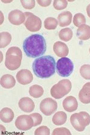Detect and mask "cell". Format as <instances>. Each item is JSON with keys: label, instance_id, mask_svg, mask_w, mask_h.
Here are the masks:
<instances>
[{"label": "cell", "instance_id": "obj_22", "mask_svg": "<svg viewBox=\"0 0 90 135\" xmlns=\"http://www.w3.org/2000/svg\"><path fill=\"white\" fill-rule=\"evenodd\" d=\"M59 37L64 42H69L73 37V31L70 28H64L59 32Z\"/></svg>", "mask_w": 90, "mask_h": 135}, {"label": "cell", "instance_id": "obj_10", "mask_svg": "<svg viewBox=\"0 0 90 135\" xmlns=\"http://www.w3.org/2000/svg\"><path fill=\"white\" fill-rule=\"evenodd\" d=\"M8 19L12 24L14 25H20L25 22V16L22 11L14 10L11 11L8 16Z\"/></svg>", "mask_w": 90, "mask_h": 135}, {"label": "cell", "instance_id": "obj_11", "mask_svg": "<svg viewBox=\"0 0 90 135\" xmlns=\"http://www.w3.org/2000/svg\"><path fill=\"white\" fill-rule=\"evenodd\" d=\"M16 79L19 84L25 85L31 83L33 80V76L29 70L22 69L17 73Z\"/></svg>", "mask_w": 90, "mask_h": 135}, {"label": "cell", "instance_id": "obj_25", "mask_svg": "<svg viewBox=\"0 0 90 135\" xmlns=\"http://www.w3.org/2000/svg\"><path fill=\"white\" fill-rule=\"evenodd\" d=\"M73 22L76 27H79L81 25H84L86 23V18L84 15L80 13L74 15L73 19Z\"/></svg>", "mask_w": 90, "mask_h": 135}, {"label": "cell", "instance_id": "obj_26", "mask_svg": "<svg viewBox=\"0 0 90 135\" xmlns=\"http://www.w3.org/2000/svg\"><path fill=\"white\" fill-rule=\"evenodd\" d=\"M80 74L85 79L90 80V65L84 64L80 69Z\"/></svg>", "mask_w": 90, "mask_h": 135}, {"label": "cell", "instance_id": "obj_34", "mask_svg": "<svg viewBox=\"0 0 90 135\" xmlns=\"http://www.w3.org/2000/svg\"><path fill=\"white\" fill-rule=\"evenodd\" d=\"M89 53H90V48H89Z\"/></svg>", "mask_w": 90, "mask_h": 135}, {"label": "cell", "instance_id": "obj_15", "mask_svg": "<svg viewBox=\"0 0 90 135\" xmlns=\"http://www.w3.org/2000/svg\"><path fill=\"white\" fill-rule=\"evenodd\" d=\"M79 99L83 104L90 103V82H87L79 93Z\"/></svg>", "mask_w": 90, "mask_h": 135}, {"label": "cell", "instance_id": "obj_14", "mask_svg": "<svg viewBox=\"0 0 90 135\" xmlns=\"http://www.w3.org/2000/svg\"><path fill=\"white\" fill-rule=\"evenodd\" d=\"M63 106L65 110L69 112H73L78 109V103L75 97L69 96L63 100Z\"/></svg>", "mask_w": 90, "mask_h": 135}, {"label": "cell", "instance_id": "obj_7", "mask_svg": "<svg viewBox=\"0 0 90 135\" xmlns=\"http://www.w3.org/2000/svg\"><path fill=\"white\" fill-rule=\"evenodd\" d=\"M24 15L25 16L24 25L28 31L31 32L39 31L42 25L40 18L31 12H25Z\"/></svg>", "mask_w": 90, "mask_h": 135}, {"label": "cell", "instance_id": "obj_4", "mask_svg": "<svg viewBox=\"0 0 90 135\" xmlns=\"http://www.w3.org/2000/svg\"><path fill=\"white\" fill-rule=\"evenodd\" d=\"M70 123L78 132H83L90 124V115L87 112L75 113L70 117Z\"/></svg>", "mask_w": 90, "mask_h": 135}, {"label": "cell", "instance_id": "obj_20", "mask_svg": "<svg viewBox=\"0 0 90 135\" xmlns=\"http://www.w3.org/2000/svg\"><path fill=\"white\" fill-rule=\"evenodd\" d=\"M67 114L64 112L60 111L56 112L52 117V122L55 125L61 126L65 123L67 121Z\"/></svg>", "mask_w": 90, "mask_h": 135}, {"label": "cell", "instance_id": "obj_23", "mask_svg": "<svg viewBox=\"0 0 90 135\" xmlns=\"http://www.w3.org/2000/svg\"><path fill=\"white\" fill-rule=\"evenodd\" d=\"M12 41V36L8 32H2L0 34V47L4 48L10 44Z\"/></svg>", "mask_w": 90, "mask_h": 135}, {"label": "cell", "instance_id": "obj_29", "mask_svg": "<svg viewBox=\"0 0 90 135\" xmlns=\"http://www.w3.org/2000/svg\"><path fill=\"white\" fill-rule=\"evenodd\" d=\"M35 135H49L50 134V130L47 126H41V127L37 128L35 130L34 132Z\"/></svg>", "mask_w": 90, "mask_h": 135}, {"label": "cell", "instance_id": "obj_18", "mask_svg": "<svg viewBox=\"0 0 90 135\" xmlns=\"http://www.w3.org/2000/svg\"><path fill=\"white\" fill-rule=\"evenodd\" d=\"M0 83L4 88L11 89L13 88L16 85V80L12 75L6 74L1 78Z\"/></svg>", "mask_w": 90, "mask_h": 135}, {"label": "cell", "instance_id": "obj_3", "mask_svg": "<svg viewBox=\"0 0 90 135\" xmlns=\"http://www.w3.org/2000/svg\"><path fill=\"white\" fill-rule=\"evenodd\" d=\"M22 60V52L18 47L13 46L8 49L6 54L5 66L10 70H16L21 66Z\"/></svg>", "mask_w": 90, "mask_h": 135}, {"label": "cell", "instance_id": "obj_13", "mask_svg": "<svg viewBox=\"0 0 90 135\" xmlns=\"http://www.w3.org/2000/svg\"><path fill=\"white\" fill-rule=\"evenodd\" d=\"M53 49L55 54L59 57H66L69 55V47L66 44L63 42L58 41V42L55 43Z\"/></svg>", "mask_w": 90, "mask_h": 135}, {"label": "cell", "instance_id": "obj_27", "mask_svg": "<svg viewBox=\"0 0 90 135\" xmlns=\"http://www.w3.org/2000/svg\"><path fill=\"white\" fill-rule=\"evenodd\" d=\"M54 7L56 10H62L65 9L68 6V2L65 0H55L53 3Z\"/></svg>", "mask_w": 90, "mask_h": 135}, {"label": "cell", "instance_id": "obj_21", "mask_svg": "<svg viewBox=\"0 0 90 135\" xmlns=\"http://www.w3.org/2000/svg\"><path fill=\"white\" fill-rule=\"evenodd\" d=\"M29 94L31 96L34 98H40L44 94L43 88L39 85H34L30 86L29 90Z\"/></svg>", "mask_w": 90, "mask_h": 135}, {"label": "cell", "instance_id": "obj_16", "mask_svg": "<svg viewBox=\"0 0 90 135\" xmlns=\"http://www.w3.org/2000/svg\"><path fill=\"white\" fill-rule=\"evenodd\" d=\"M72 13L69 11H65L60 13L58 16V25L61 27H64L71 24L72 21Z\"/></svg>", "mask_w": 90, "mask_h": 135}, {"label": "cell", "instance_id": "obj_9", "mask_svg": "<svg viewBox=\"0 0 90 135\" xmlns=\"http://www.w3.org/2000/svg\"><path fill=\"white\" fill-rule=\"evenodd\" d=\"M58 108L57 102L51 98H46L41 102L40 104V109L46 116H50L55 112Z\"/></svg>", "mask_w": 90, "mask_h": 135}, {"label": "cell", "instance_id": "obj_2", "mask_svg": "<svg viewBox=\"0 0 90 135\" xmlns=\"http://www.w3.org/2000/svg\"><path fill=\"white\" fill-rule=\"evenodd\" d=\"M32 70L37 78L46 79L55 73L56 62L51 55H45L36 58L32 65Z\"/></svg>", "mask_w": 90, "mask_h": 135}, {"label": "cell", "instance_id": "obj_12", "mask_svg": "<svg viewBox=\"0 0 90 135\" xmlns=\"http://www.w3.org/2000/svg\"><path fill=\"white\" fill-rule=\"evenodd\" d=\"M18 105L19 108L25 112H31L35 108V103L34 101L30 97H23L20 99Z\"/></svg>", "mask_w": 90, "mask_h": 135}, {"label": "cell", "instance_id": "obj_32", "mask_svg": "<svg viewBox=\"0 0 90 135\" xmlns=\"http://www.w3.org/2000/svg\"><path fill=\"white\" fill-rule=\"evenodd\" d=\"M37 3H38L40 6H41V7H46L50 6V4H51V1H50V0H48V1H41V0H38V1H37Z\"/></svg>", "mask_w": 90, "mask_h": 135}, {"label": "cell", "instance_id": "obj_6", "mask_svg": "<svg viewBox=\"0 0 90 135\" xmlns=\"http://www.w3.org/2000/svg\"><path fill=\"white\" fill-rule=\"evenodd\" d=\"M56 69L58 75L61 77L67 78L73 73L74 64L69 58H61L56 63Z\"/></svg>", "mask_w": 90, "mask_h": 135}, {"label": "cell", "instance_id": "obj_17", "mask_svg": "<svg viewBox=\"0 0 90 135\" xmlns=\"http://www.w3.org/2000/svg\"><path fill=\"white\" fill-rule=\"evenodd\" d=\"M76 36L80 40H87L90 38V26L84 24L78 28Z\"/></svg>", "mask_w": 90, "mask_h": 135}, {"label": "cell", "instance_id": "obj_28", "mask_svg": "<svg viewBox=\"0 0 90 135\" xmlns=\"http://www.w3.org/2000/svg\"><path fill=\"white\" fill-rule=\"evenodd\" d=\"M71 135V132L70 130L65 127H61V128H56L52 132V135Z\"/></svg>", "mask_w": 90, "mask_h": 135}, {"label": "cell", "instance_id": "obj_30", "mask_svg": "<svg viewBox=\"0 0 90 135\" xmlns=\"http://www.w3.org/2000/svg\"><path fill=\"white\" fill-rule=\"evenodd\" d=\"M31 116L33 118L34 120V127H36L37 126L40 125L43 121V117L39 113H33L31 114Z\"/></svg>", "mask_w": 90, "mask_h": 135}, {"label": "cell", "instance_id": "obj_33", "mask_svg": "<svg viewBox=\"0 0 90 135\" xmlns=\"http://www.w3.org/2000/svg\"><path fill=\"white\" fill-rule=\"evenodd\" d=\"M87 13L88 16L90 18V4L87 7Z\"/></svg>", "mask_w": 90, "mask_h": 135}, {"label": "cell", "instance_id": "obj_8", "mask_svg": "<svg viewBox=\"0 0 90 135\" xmlns=\"http://www.w3.org/2000/svg\"><path fill=\"white\" fill-rule=\"evenodd\" d=\"M15 126L21 131H27L34 127V120L31 115H22L15 121Z\"/></svg>", "mask_w": 90, "mask_h": 135}, {"label": "cell", "instance_id": "obj_1", "mask_svg": "<svg viewBox=\"0 0 90 135\" xmlns=\"http://www.w3.org/2000/svg\"><path fill=\"white\" fill-rule=\"evenodd\" d=\"M23 49L28 57L37 58L46 51V42L42 35L32 34L23 41Z\"/></svg>", "mask_w": 90, "mask_h": 135}, {"label": "cell", "instance_id": "obj_31", "mask_svg": "<svg viewBox=\"0 0 90 135\" xmlns=\"http://www.w3.org/2000/svg\"><path fill=\"white\" fill-rule=\"evenodd\" d=\"M21 3L23 7L26 8V9L31 10L34 8L36 5V1L32 0V1H21Z\"/></svg>", "mask_w": 90, "mask_h": 135}, {"label": "cell", "instance_id": "obj_24", "mask_svg": "<svg viewBox=\"0 0 90 135\" xmlns=\"http://www.w3.org/2000/svg\"><path fill=\"white\" fill-rule=\"evenodd\" d=\"M58 25V20L52 17H47L44 21V26L48 30H55Z\"/></svg>", "mask_w": 90, "mask_h": 135}, {"label": "cell", "instance_id": "obj_19", "mask_svg": "<svg viewBox=\"0 0 90 135\" xmlns=\"http://www.w3.org/2000/svg\"><path fill=\"white\" fill-rule=\"evenodd\" d=\"M15 117L13 111L10 108H4L1 109L0 113L1 120L5 123H9L13 121Z\"/></svg>", "mask_w": 90, "mask_h": 135}, {"label": "cell", "instance_id": "obj_5", "mask_svg": "<svg viewBox=\"0 0 90 135\" xmlns=\"http://www.w3.org/2000/svg\"><path fill=\"white\" fill-rule=\"evenodd\" d=\"M72 86V83L69 79H62L52 87L50 94L54 99H60L70 92Z\"/></svg>", "mask_w": 90, "mask_h": 135}]
</instances>
